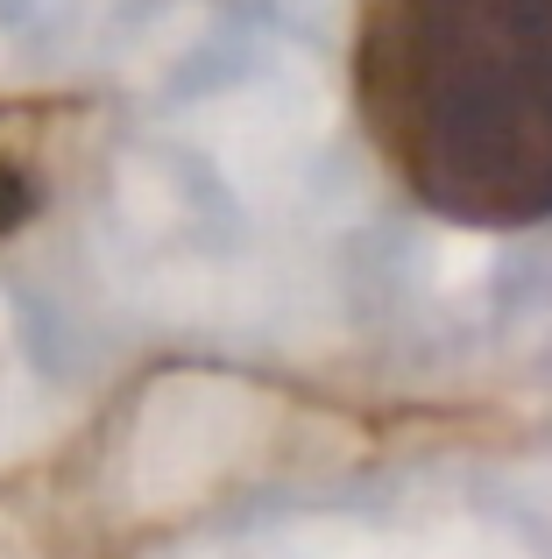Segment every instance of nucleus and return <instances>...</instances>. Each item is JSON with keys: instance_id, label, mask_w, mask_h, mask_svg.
I'll list each match as a JSON object with an SVG mask.
<instances>
[{"instance_id": "f257e3e1", "label": "nucleus", "mask_w": 552, "mask_h": 559, "mask_svg": "<svg viewBox=\"0 0 552 559\" xmlns=\"http://www.w3.org/2000/svg\"><path fill=\"white\" fill-rule=\"evenodd\" d=\"M355 114L425 213L475 234L552 219V0H375Z\"/></svg>"}]
</instances>
